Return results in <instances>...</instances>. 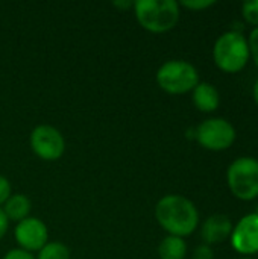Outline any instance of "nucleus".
<instances>
[{"instance_id":"393cba45","label":"nucleus","mask_w":258,"mask_h":259,"mask_svg":"<svg viewBox=\"0 0 258 259\" xmlns=\"http://www.w3.org/2000/svg\"><path fill=\"white\" fill-rule=\"evenodd\" d=\"M255 214H257V215H258V208H257V212H255Z\"/></svg>"},{"instance_id":"0eeeda50","label":"nucleus","mask_w":258,"mask_h":259,"mask_svg":"<svg viewBox=\"0 0 258 259\" xmlns=\"http://www.w3.org/2000/svg\"><path fill=\"white\" fill-rule=\"evenodd\" d=\"M30 149L43 161H58L65 152L62 134L50 124H38L30 132Z\"/></svg>"},{"instance_id":"f257e3e1","label":"nucleus","mask_w":258,"mask_h":259,"mask_svg":"<svg viewBox=\"0 0 258 259\" xmlns=\"http://www.w3.org/2000/svg\"><path fill=\"white\" fill-rule=\"evenodd\" d=\"M158 225L173 237H189L199 225V212L195 203L179 194H167L155 205Z\"/></svg>"},{"instance_id":"20e7f679","label":"nucleus","mask_w":258,"mask_h":259,"mask_svg":"<svg viewBox=\"0 0 258 259\" xmlns=\"http://www.w3.org/2000/svg\"><path fill=\"white\" fill-rule=\"evenodd\" d=\"M157 83L167 94L179 96L193 91L199 83L198 70L187 61L172 59L164 62L157 71Z\"/></svg>"},{"instance_id":"39448f33","label":"nucleus","mask_w":258,"mask_h":259,"mask_svg":"<svg viewBox=\"0 0 258 259\" xmlns=\"http://www.w3.org/2000/svg\"><path fill=\"white\" fill-rule=\"evenodd\" d=\"M231 193L240 200H252L258 197V161L243 156L236 159L227 173Z\"/></svg>"},{"instance_id":"7ed1b4c3","label":"nucleus","mask_w":258,"mask_h":259,"mask_svg":"<svg viewBox=\"0 0 258 259\" xmlns=\"http://www.w3.org/2000/svg\"><path fill=\"white\" fill-rule=\"evenodd\" d=\"M249 46L243 33L230 30L217 38L213 49L216 65L225 73H239L249 61Z\"/></svg>"},{"instance_id":"b1692460","label":"nucleus","mask_w":258,"mask_h":259,"mask_svg":"<svg viewBox=\"0 0 258 259\" xmlns=\"http://www.w3.org/2000/svg\"><path fill=\"white\" fill-rule=\"evenodd\" d=\"M242 259H252V258H242Z\"/></svg>"},{"instance_id":"aec40b11","label":"nucleus","mask_w":258,"mask_h":259,"mask_svg":"<svg viewBox=\"0 0 258 259\" xmlns=\"http://www.w3.org/2000/svg\"><path fill=\"white\" fill-rule=\"evenodd\" d=\"M3 259H36L32 253L26 252V250H21V249H11Z\"/></svg>"},{"instance_id":"ddd939ff","label":"nucleus","mask_w":258,"mask_h":259,"mask_svg":"<svg viewBox=\"0 0 258 259\" xmlns=\"http://www.w3.org/2000/svg\"><path fill=\"white\" fill-rule=\"evenodd\" d=\"M187 255V244L184 238L167 235L158 246L160 259H184Z\"/></svg>"},{"instance_id":"6e6552de","label":"nucleus","mask_w":258,"mask_h":259,"mask_svg":"<svg viewBox=\"0 0 258 259\" xmlns=\"http://www.w3.org/2000/svg\"><path fill=\"white\" fill-rule=\"evenodd\" d=\"M14 237L18 249L33 253L40 252L49 243V229L43 220L36 217H27L17 223Z\"/></svg>"},{"instance_id":"6ab92c4d","label":"nucleus","mask_w":258,"mask_h":259,"mask_svg":"<svg viewBox=\"0 0 258 259\" xmlns=\"http://www.w3.org/2000/svg\"><path fill=\"white\" fill-rule=\"evenodd\" d=\"M214 255H213V250L210 246L207 244H201L195 249L193 255H192V259H213Z\"/></svg>"},{"instance_id":"dca6fc26","label":"nucleus","mask_w":258,"mask_h":259,"mask_svg":"<svg viewBox=\"0 0 258 259\" xmlns=\"http://www.w3.org/2000/svg\"><path fill=\"white\" fill-rule=\"evenodd\" d=\"M213 5H214L213 0H184L179 3V6H184V8L192 9V11H204Z\"/></svg>"},{"instance_id":"5701e85b","label":"nucleus","mask_w":258,"mask_h":259,"mask_svg":"<svg viewBox=\"0 0 258 259\" xmlns=\"http://www.w3.org/2000/svg\"><path fill=\"white\" fill-rule=\"evenodd\" d=\"M252 93H254V99H255V103L258 105V79H257V82L254 83V90H252Z\"/></svg>"},{"instance_id":"4468645a","label":"nucleus","mask_w":258,"mask_h":259,"mask_svg":"<svg viewBox=\"0 0 258 259\" xmlns=\"http://www.w3.org/2000/svg\"><path fill=\"white\" fill-rule=\"evenodd\" d=\"M36 259H70V249L61 241H49L38 252Z\"/></svg>"},{"instance_id":"a211bd4d","label":"nucleus","mask_w":258,"mask_h":259,"mask_svg":"<svg viewBox=\"0 0 258 259\" xmlns=\"http://www.w3.org/2000/svg\"><path fill=\"white\" fill-rule=\"evenodd\" d=\"M12 194V187H11V182L0 175V208L5 205V202L9 199V196Z\"/></svg>"},{"instance_id":"9d476101","label":"nucleus","mask_w":258,"mask_h":259,"mask_svg":"<svg viewBox=\"0 0 258 259\" xmlns=\"http://www.w3.org/2000/svg\"><path fill=\"white\" fill-rule=\"evenodd\" d=\"M231 232H233L231 220L227 215L214 214L202 223L201 237L204 243L210 246V244H219L225 241L228 237H231Z\"/></svg>"},{"instance_id":"423d86ee","label":"nucleus","mask_w":258,"mask_h":259,"mask_svg":"<svg viewBox=\"0 0 258 259\" xmlns=\"http://www.w3.org/2000/svg\"><path fill=\"white\" fill-rule=\"evenodd\" d=\"M198 143L208 150H225L236 141V129L224 118H208L196 127Z\"/></svg>"},{"instance_id":"412c9836","label":"nucleus","mask_w":258,"mask_h":259,"mask_svg":"<svg viewBox=\"0 0 258 259\" xmlns=\"http://www.w3.org/2000/svg\"><path fill=\"white\" fill-rule=\"evenodd\" d=\"M8 228H9V220H8V217L5 215V212L0 208V240L6 235Z\"/></svg>"},{"instance_id":"1a4fd4ad","label":"nucleus","mask_w":258,"mask_h":259,"mask_svg":"<svg viewBox=\"0 0 258 259\" xmlns=\"http://www.w3.org/2000/svg\"><path fill=\"white\" fill-rule=\"evenodd\" d=\"M231 244L242 255L258 253V215H245L231 232Z\"/></svg>"},{"instance_id":"4be33fe9","label":"nucleus","mask_w":258,"mask_h":259,"mask_svg":"<svg viewBox=\"0 0 258 259\" xmlns=\"http://www.w3.org/2000/svg\"><path fill=\"white\" fill-rule=\"evenodd\" d=\"M116 8H119L120 11H128V9H134V2H114L113 3Z\"/></svg>"},{"instance_id":"9b49d317","label":"nucleus","mask_w":258,"mask_h":259,"mask_svg":"<svg viewBox=\"0 0 258 259\" xmlns=\"http://www.w3.org/2000/svg\"><path fill=\"white\" fill-rule=\"evenodd\" d=\"M193 105L201 111V112H213L219 108L220 97L219 91L208 82H199L192 94Z\"/></svg>"},{"instance_id":"f8f14e48","label":"nucleus","mask_w":258,"mask_h":259,"mask_svg":"<svg viewBox=\"0 0 258 259\" xmlns=\"http://www.w3.org/2000/svg\"><path fill=\"white\" fill-rule=\"evenodd\" d=\"M2 211L5 212V215L8 217L9 222L20 223L21 220L30 217L32 203H30L29 197H26L24 194L15 193V194L9 196V199L2 206Z\"/></svg>"},{"instance_id":"f03ea898","label":"nucleus","mask_w":258,"mask_h":259,"mask_svg":"<svg viewBox=\"0 0 258 259\" xmlns=\"http://www.w3.org/2000/svg\"><path fill=\"white\" fill-rule=\"evenodd\" d=\"M134 14L138 24L151 33L172 30L179 21V3L175 0H137Z\"/></svg>"},{"instance_id":"f3484780","label":"nucleus","mask_w":258,"mask_h":259,"mask_svg":"<svg viewBox=\"0 0 258 259\" xmlns=\"http://www.w3.org/2000/svg\"><path fill=\"white\" fill-rule=\"evenodd\" d=\"M248 46H249V55L252 56L255 65L258 67V27L252 29V32L248 38Z\"/></svg>"},{"instance_id":"2eb2a0df","label":"nucleus","mask_w":258,"mask_h":259,"mask_svg":"<svg viewBox=\"0 0 258 259\" xmlns=\"http://www.w3.org/2000/svg\"><path fill=\"white\" fill-rule=\"evenodd\" d=\"M242 14L246 23L252 24L254 29L258 27V0H249L245 2L242 6Z\"/></svg>"}]
</instances>
